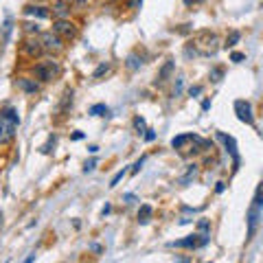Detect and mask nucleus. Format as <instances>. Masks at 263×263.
<instances>
[{"instance_id": "obj_11", "label": "nucleus", "mask_w": 263, "mask_h": 263, "mask_svg": "<svg viewBox=\"0 0 263 263\" xmlns=\"http://www.w3.org/2000/svg\"><path fill=\"white\" fill-rule=\"evenodd\" d=\"M51 9V15L55 20H68L70 18V13H72V9L66 3H60V0H55L53 3V7H48Z\"/></svg>"}, {"instance_id": "obj_9", "label": "nucleus", "mask_w": 263, "mask_h": 263, "mask_svg": "<svg viewBox=\"0 0 263 263\" xmlns=\"http://www.w3.org/2000/svg\"><path fill=\"white\" fill-rule=\"evenodd\" d=\"M217 138L226 145V152L233 156V162H235V169H237V164H239V154H237V143H235V138H233V136H226L224 132H217Z\"/></svg>"}, {"instance_id": "obj_37", "label": "nucleus", "mask_w": 263, "mask_h": 263, "mask_svg": "<svg viewBox=\"0 0 263 263\" xmlns=\"http://www.w3.org/2000/svg\"><path fill=\"white\" fill-rule=\"evenodd\" d=\"M81 138H84V134H81V132H75V134H72V141H81Z\"/></svg>"}, {"instance_id": "obj_6", "label": "nucleus", "mask_w": 263, "mask_h": 263, "mask_svg": "<svg viewBox=\"0 0 263 263\" xmlns=\"http://www.w3.org/2000/svg\"><path fill=\"white\" fill-rule=\"evenodd\" d=\"M235 114L237 119H239L241 123H246V125H254V114H252V105L250 101H246V99H237L235 101Z\"/></svg>"}, {"instance_id": "obj_28", "label": "nucleus", "mask_w": 263, "mask_h": 263, "mask_svg": "<svg viewBox=\"0 0 263 263\" xmlns=\"http://www.w3.org/2000/svg\"><path fill=\"white\" fill-rule=\"evenodd\" d=\"M125 174H127V169H121V171H119V174H117V176H114V178L110 180V186H117V184L121 182V180H123V178H125Z\"/></svg>"}, {"instance_id": "obj_18", "label": "nucleus", "mask_w": 263, "mask_h": 263, "mask_svg": "<svg viewBox=\"0 0 263 263\" xmlns=\"http://www.w3.org/2000/svg\"><path fill=\"white\" fill-rule=\"evenodd\" d=\"M189 141H191V134H180L171 141V147H174V149H182V145L189 143Z\"/></svg>"}, {"instance_id": "obj_40", "label": "nucleus", "mask_w": 263, "mask_h": 263, "mask_svg": "<svg viewBox=\"0 0 263 263\" xmlns=\"http://www.w3.org/2000/svg\"><path fill=\"white\" fill-rule=\"evenodd\" d=\"M33 261H35V254H31V257H29L27 261H24V263H33Z\"/></svg>"}, {"instance_id": "obj_7", "label": "nucleus", "mask_w": 263, "mask_h": 263, "mask_svg": "<svg viewBox=\"0 0 263 263\" xmlns=\"http://www.w3.org/2000/svg\"><path fill=\"white\" fill-rule=\"evenodd\" d=\"M13 138H15V125L5 119H0V147L11 145Z\"/></svg>"}, {"instance_id": "obj_32", "label": "nucleus", "mask_w": 263, "mask_h": 263, "mask_svg": "<svg viewBox=\"0 0 263 263\" xmlns=\"http://www.w3.org/2000/svg\"><path fill=\"white\" fill-rule=\"evenodd\" d=\"M145 141H147V143L156 141V132H154V129H145Z\"/></svg>"}, {"instance_id": "obj_29", "label": "nucleus", "mask_w": 263, "mask_h": 263, "mask_svg": "<svg viewBox=\"0 0 263 263\" xmlns=\"http://www.w3.org/2000/svg\"><path fill=\"white\" fill-rule=\"evenodd\" d=\"M246 60V55L243 53H239V51H235V53H230V62H235V64H239V62H243Z\"/></svg>"}, {"instance_id": "obj_24", "label": "nucleus", "mask_w": 263, "mask_h": 263, "mask_svg": "<svg viewBox=\"0 0 263 263\" xmlns=\"http://www.w3.org/2000/svg\"><path fill=\"white\" fill-rule=\"evenodd\" d=\"M195 174H197V164L193 162V164H189V171H186V176H184L182 180H180V182H182V184H186V182H189V180H191V178H193Z\"/></svg>"}, {"instance_id": "obj_4", "label": "nucleus", "mask_w": 263, "mask_h": 263, "mask_svg": "<svg viewBox=\"0 0 263 263\" xmlns=\"http://www.w3.org/2000/svg\"><path fill=\"white\" fill-rule=\"evenodd\" d=\"M209 243V235H186L184 239H178V241H171V246L174 248H186V250H195V248H200V246H206Z\"/></svg>"}, {"instance_id": "obj_1", "label": "nucleus", "mask_w": 263, "mask_h": 263, "mask_svg": "<svg viewBox=\"0 0 263 263\" xmlns=\"http://www.w3.org/2000/svg\"><path fill=\"white\" fill-rule=\"evenodd\" d=\"M31 72H33V77L37 79V84H48V81L57 79V75L62 72V68H60V64H57L55 60H42V62L31 66Z\"/></svg>"}, {"instance_id": "obj_21", "label": "nucleus", "mask_w": 263, "mask_h": 263, "mask_svg": "<svg viewBox=\"0 0 263 263\" xmlns=\"http://www.w3.org/2000/svg\"><path fill=\"white\" fill-rule=\"evenodd\" d=\"M22 27H24V33H29V35H40V33H42L37 22H24Z\"/></svg>"}, {"instance_id": "obj_2", "label": "nucleus", "mask_w": 263, "mask_h": 263, "mask_svg": "<svg viewBox=\"0 0 263 263\" xmlns=\"http://www.w3.org/2000/svg\"><path fill=\"white\" fill-rule=\"evenodd\" d=\"M55 35H60L64 42H68V40H75L77 33H79V27L70 18L68 20H55L53 22V29H51Z\"/></svg>"}, {"instance_id": "obj_5", "label": "nucleus", "mask_w": 263, "mask_h": 263, "mask_svg": "<svg viewBox=\"0 0 263 263\" xmlns=\"http://www.w3.org/2000/svg\"><path fill=\"white\" fill-rule=\"evenodd\" d=\"M44 48L40 44V40L35 37H24V42L20 44V55L27 57V60H35V57H42Z\"/></svg>"}, {"instance_id": "obj_23", "label": "nucleus", "mask_w": 263, "mask_h": 263, "mask_svg": "<svg viewBox=\"0 0 263 263\" xmlns=\"http://www.w3.org/2000/svg\"><path fill=\"white\" fill-rule=\"evenodd\" d=\"M60 3H66L70 9H84L88 5V0H60Z\"/></svg>"}, {"instance_id": "obj_12", "label": "nucleus", "mask_w": 263, "mask_h": 263, "mask_svg": "<svg viewBox=\"0 0 263 263\" xmlns=\"http://www.w3.org/2000/svg\"><path fill=\"white\" fill-rule=\"evenodd\" d=\"M261 213H263L261 206H254V204H250V209H248V239L254 235V230H257V224H259Z\"/></svg>"}, {"instance_id": "obj_33", "label": "nucleus", "mask_w": 263, "mask_h": 263, "mask_svg": "<svg viewBox=\"0 0 263 263\" xmlns=\"http://www.w3.org/2000/svg\"><path fill=\"white\" fill-rule=\"evenodd\" d=\"M97 167V160H88L86 164H84V171H86V174H90V171H92Z\"/></svg>"}, {"instance_id": "obj_14", "label": "nucleus", "mask_w": 263, "mask_h": 263, "mask_svg": "<svg viewBox=\"0 0 263 263\" xmlns=\"http://www.w3.org/2000/svg\"><path fill=\"white\" fill-rule=\"evenodd\" d=\"M125 66H127L129 70H138L143 66V57L138 55V53H129L127 60H125Z\"/></svg>"}, {"instance_id": "obj_3", "label": "nucleus", "mask_w": 263, "mask_h": 263, "mask_svg": "<svg viewBox=\"0 0 263 263\" xmlns=\"http://www.w3.org/2000/svg\"><path fill=\"white\" fill-rule=\"evenodd\" d=\"M40 44H42L44 53H62L66 44L60 35H55L53 31H42L40 33Z\"/></svg>"}, {"instance_id": "obj_16", "label": "nucleus", "mask_w": 263, "mask_h": 263, "mask_svg": "<svg viewBox=\"0 0 263 263\" xmlns=\"http://www.w3.org/2000/svg\"><path fill=\"white\" fill-rule=\"evenodd\" d=\"M110 70H112V64H110V62H101V64H99L97 68H95V72H92V79H101L103 75H108Z\"/></svg>"}, {"instance_id": "obj_35", "label": "nucleus", "mask_w": 263, "mask_h": 263, "mask_svg": "<svg viewBox=\"0 0 263 263\" xmlns=\"http://www.w3.org/2000/svg\"><path fill=\"white\" fill-rule=\"evenodd\" d=\"M180 90H182V79L176 81V88H174V95H180Z\"/></svg>"}, {"instance_id": "obj_10", "label": "nucleus", "mask_w": 263, "mask_h": 263, "mask_svg": "<svg viewBox=\"0 0 263 263\" xmlns=\"http://www.w3.org/2000/svg\"><path fill=\"white\" fill-rule=\"evenodd\" d=\"M24 13L31 15V18H35V20H46V18H51V9L44 5H27L24 7Z\"/></svg>"}, {"instance_id": "obj_13", "label": "nucleus", "mask_w": 263, "mask_h": 263, "mask_svg": "<svg viewBox=\"0 0 263 263\" xmlns=\"http://www.w3.org/2000/svg\"><path fill=\"white\" fill-rule=\"evenodd\" d=\"M0 119H5V121L13 123L15 127L20 125V112L15 110V108H3V110H0Z\"/></svg>"}, {"instance_id": "obj_22", "label": "nucleus", "mask_w": 263, "mask_h": 263, "mask_svg": "<svg viewBox=\"0 0 263 263\" xmlns=\"http://www.w3.org/2000/svg\"><path fill=\"white\" fill-rule=\"evenodd\" d=\"M171 70H174V62H167L162 66V70H160V75H158V81H167V77L171 75Z\"/></svg>"}, {"instance_id": "obj_26", "label": "nucleus", "mask_w": 263, "mask_h": 263, "mask_svg": "<svg viewBox=\"0 0 263 263\" xmlns=\"http://www.w3.org/2000/svg\"><path fill=\"white\" fill-rule=\"evenodd\" d=\"M221 77H224V68H221V66H217V68L211 70V79L215 81V84H217V81H221Z\"/></svg>"}, {"instance_id": "obj_34", "label": "nucleus", "mask_w": 263, "mask_h": 263, "mask_svg": "<svg viewBox=\"0 0 263 263\" xmlns=\"http://www.w3.org/2000/svg\"><path fill=\"white\" fill-rule=\"evenodd\" d=\"M141 3H143V0H127V5H125V7H127V9H136V7L141 5Z\"/></svg>"}, {"instance_id": "obj_8", "label": "nucleus", "mask_w": 263, "mask_h": 263, "mask_svg": "<svg viewBox=\"0 0 263 263\" xmlns=\"http://www.w3.org/2000/svg\"><path fill=\"white\" fill-rule=\"evenodd\" d=\"M15 86H18V90L24 92V95H37L40 92V84L35 79H31V77H18Z\"/></svg>"}, {"instance_id": "obj_27", "label": "nucleus", "mask_w": 263, "mask_h": 263, "mask_svg": "<svg viewBox=\"0 0 263 263\" xmlns=\"http://www.w3.org/2000/svg\"><path fill=\"white\" fill-rule=\"evenodd\" d=\"M197 230H200L202 235H206L211 230V221L209 219H200V221H197Z\"/></svg>"}, {"instance_id": "obj_36", "label": "nucleus", "mask_w": 263, "mask_h": 263, "mask_svg": "<svg viewBox=\"0 0 263 263\" xmlns=\"http://www.w3.org/2000/svg\"><path fill=\"white\" fill-rule=\"evenodd\" d=\"M211 108V99H204L202 101V110H209Z\"/></svg>"}, {"instance_id": "obj_17", "label": "nucleus", "mask_w": 263, "mask_h": 263, "mask_svg": "<svg viewBox=\"0 0 263 263\" xmlns=\"http://www.w3.org/2000/svg\"><path fill=\"white\" fill-rule=\"evenodd\" d=\"M152 213H154V209L149 204H143L141 211H138V221H141V224H147V221L152 219Z\"/></svg>"}, {"instance_id": "obj_31", "label": "nucleus", "mask_w": 263, "mask_h": 263, "mask_svg": "<svg viewBox=\"0 0 263 263\" xmlns=\"http://www.w3.org/2000/svg\"><path fill=\"white\" fill-rule=\"evenodd\" d=\"M197 95H202V86H191L189 88V97H197Z\"/></svg>"}, {"instance_id": "obj_20", "label": "nucleus", "mask_w": 263, "mask_h": 263, "mask_svg": "<svg viewBox=\"0 0 263 263\" xmlns=\"http://www.w3.org/2000/svg\"><path fill=\"white\" fill-rule=\"evenodd\" d=\"M108 112L110 110H108V105H105V103H97V105L90 108V114H92V117H105Z\"/></svg>"}, {"instance_id": "obj_25", "label": "nucleus", "mask_w": 263, "mask_h": 263, "mask_svg": "<svg viewBox=\"0 0 263 263\" xmlns=\"http://www.w3.org/2000/svg\"><path fill=\"white\" fill-rule=\"evenodd\" d=\"M134 129L138 132V134H145V119L143 117H134Z\"/></svg>"}, {"instance_id": "obj_15", "label": "nucleus", "mask_w": 263, "mask_h": 263, "mask_svg": "<svg viewBox=\"0 0 263 263\" xmlns=\"http://www.w3.org/2000/svg\"><path fill=\"white\" fill-rule=\"evenodd\" d=\"M239 40H241V31H230L228 35H226V42H224V46L226 48H235L237 44H239Z\"/></svg>"}, {"instance_id": "obj_38", "label": "nucleus", "mask_w": 263, "mask_h": 263, "mask_svg": "<svg viewBox=\"0 0 263 263\" xmlns=\"http://www.w3.org/2000/svg\"><path fill=\"white\" fill-rule=\"evenodd\" d=\"M224 189H226V184H224V182H217V189H215V191H217V193H221Z\"/></svg>"}, {"instance_id": "obj_30", "label": "nucleus", "mask_w": 263, "mask_h": 263, "mask_svg": "<svg viewBox=\"0 0 263 263\" xmlns=\"http://www.w3.org/2000/svg\"><path fill=\"white\" fill-rule=\"evenodd\" d=\"M143 164H145V156H143V158H138V160L134 162V167H132V174H136V171H141Z\"/></svg>"}, {"instance_id": "obj_39", "label": "nucleus", "mask_w": 263, "mask_h": 263, "mask_svg": "<svg viewBox=\"0 0 263 263\" xmlns=\"http://www.w3.org/2000/svg\"><path fill=\"white\" fill-rule=\"evenodd\" d=\"M88 152H90V154H97V152H99V147H97V145H90V147H88Z\"/></svg>"}, {"instance_id": "obj_19", "label": "nucleus", "mask_w": 263, "mask_h": 263, "mask_svg": "<svg viewBox=\"0 0 263 263\" xmlns=\"http://www.w3.org/2000/svg\"><path fill=\"white\" fill-rule=\"evenodd\" d=\"M11 29H13V22H11V18H7L5 24H3V37H0L3 44H7V40H9V35H11Z\"/></svg>"}]
</instances>
